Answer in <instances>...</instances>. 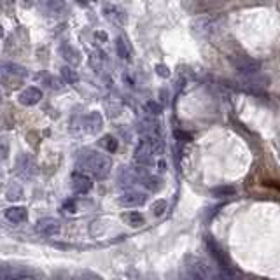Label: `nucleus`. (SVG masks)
Here are the masks:
<instances>
[{"label": "nucleus", "instance_id": "8", "mask_svg": "<svg viewBox=\"0 0 280 280\" xmlns=\"http://www.w3.org/2000/svg\"><path fill=\"white\" fill-rule=\"evenodd\" d=\"M37 167H35V161H33L32 156H27V154H21L16 161V172L20 177L23 179H30V177L35 173Z\"/></svg>", "mask_w": 280, "mask_h": 280}, {"label": "nucleus", "instance_id": "18", "mask_svg": "<svg viewBox=\"0 0 280 280\" xmlns=\"http://www.w3.org/2000/svg\"><path fill=\"white\" fill-rule=\"evenodd\" d=\"M61 77H63V81H65V83H68V84L77 83V74L74 72L70 67H63V68H61Z\"/></svg>", "mask_w": 280, "mask_h": 280}, {"label": "nucleus", "instance_id": "10", "mask_svg": "<svg viewBox=\"0 0 280 280\" xmlns=\"http://www.w3.org/2000/svg\"><path fill=\"white\" fill-rule=\"evenodd\" d=\"M4 217L12 224H21L28 219V210L25 207H11L4 212Z\"/></svg>", "mask_w": 280, "mask_h": 280}, {"label": "nucleus", "instance_id": "24", "mask_svg": "<svg viewBox=\"0 0 280 280\" xmlns=\"http://www.w3.org/2000/svg\"><path fill=\"white\" fill-rule=\"evenodd\" d=\"M252 280H270V279H264V277H252Z\"/></svg>", "mask_w": 280, "mask_h": 280}, {"label": "nucleus", "instance_id": "26", "mask_svg": "<svg viewBox=\"0 0 280 280\" xmlns=\"http://www.w3.org/2000/svg\"><path fill=\"white\" fill-rule=\"evenodd\" d=\"M2 35H4V28L0 27V37H2Z\"/></svg>", "mask_w": 280, "mask_h": 280}, {"label": "nucleus", "instance_id": "6", "mask_svg": "<svg viewBox=\"0 0 280 280\" xmlns=\"http://www.w3.org/2000/svg\"><path fill=\"white\" fill-rule=\"evenodd\" d=\"M70 182H72L74 191L81 193V195H86V193H89L93 189V177L88 175V173L81 172V170H77V172L72 173Z\"/></svg>", "mask_w": 280, "mask_h": 280}, {"label": "nucleus", "instance_id": "17", "mask_svg": "<svg viewBox=\"0 0 280 280\" xmlns=\"http://www.w3.org/2000/svg\"><path fill=\"white\" fill-rule=\"evenodd\" d=\"M12 275H14V268L11 264L0 261V280H11Z\"/></svg>", "mask_w": 280, "mask_h": 280}, {"label": "nucleus", "instance_id": "25", "mask_svg": "<svg viewBox=\"0 0 280 280\" xmlns=\"http://www.w3.org/2000/svg\"><path fill=\"white\" fill-rule=\"evenodd\" d=\"M76 2H79V4H83V5L88 4V0H76Z\"/></svg>", "mask_w": 280, "mask_h": 280}, {"label": "nucleus", "instance_id": "12", "mask_svg": "<svg viewBox=\"0 0 280 280\" xmlns=\"http://www.w3.org/2000/svg\"><path fill=\"white\" fill-rule=\"evenodd\" d=\"M123 223L132 226V228H140V226H144L145 219H144V216L140 212H137V210H130V212L123 214Z\"/></svg>", "mask_w": 280, "mask_h": 280}, {"label": "nucleus", "instance_id": "21", "mask_svg": "<svg viewBox=\"0 0 280 280\" xmlns=\"http://www.w3.org/2000/svg\"><path fill=\"white\" fill-rule=\"evenodd\" d=\"M74 280H104V279L98 277L96 273H91V272H81L74 277Z\"/></svg>", "mask_w": 280, "mask_h": 280}, {"label": "nucleus", "instance_id": "14", "mask_svg": "<svg viewBox=\"0 0 280 280\" xmlns=\"http://www.w3.org/2000/svg\"><path fill=\"white\" fill-rule=\"evenodd\" d=\"M98 144H100L102 149H105V151H109V152H116L117 151V140L114 139L112 135L102 137V139L98 140Z\"/></svg>", "mask_w": 280, "mask_h": 280}, {"label": "nucleus", "instance_id": "5", "mask_svg": "<svg viewBox=\"0 0 280 280\" xmlns=\"http://www.w3.org/2000/svg\"><path fill=\"white\" fill-rule=\"evenodd\" d=\"M147 201V195L142 191H126L117 198V203L124 208H135V207H142V205Z\"/></svg>", "mask_w": 280, "mask_h": 280}, {"label": "nucleus", "instance_id": "13", "mask_svg": "<svg viewBox=\"0 0 280 280\" xmlns=\"http://www.w3.org/2000/svg\"><path fill=\"white\" fill-rule=\"evenodd\" d=\"M2 70H4V74H9V76H16V77H25L28 74L27 68L21 67V65H16V63L2 65Z\"/></svg>", "mask_w": 280, "mask_h": 280}, {"label": "nucleus", "instance_id": "27", "mask_svg": "<svg viewBox=\"0 0 280 280\" xmlns=\"http://www.w3.org/2000/svg\"><path fill=\"white\" fill-rule=\"evenodd\" d=\"M149 280H151V279H149Z\"/></svg>", "mask_w": 280, "mask_h": 280}, {"label": "nucleus", "instance_id": "23", "mask_svg": "<svg viewBox=\"0 0 280 280\" xmlns=\"http://www.w3.org/2000/svg\"><path fill=\"white\" fill-rule=\"evenodd\" d=\"M49 7H51L53 11H58V9H63V2H61V0H51V4H49Z\"/></svg>", "mask_w": 280, "mask_h": 280}, {"label": "nucleus", "instance_id": "9", "mask_svg": "<svg viewBox=\"0 0 280 280\" xmlns=\"http://www.w3.org/2000/svg\"><path fill=\"white\" fill-rule=\"evenodd\" d=\"M42 100V91L35 86H30V88L23 89L18 96V102L21 105H27V107H32V105H37Z\"/></svg>", "mask_w": 280, "mask_h": 280}, {"label": "nucleus", "instance_id": "20", "mask_svg": "<svg viewBox=\"0 0 280 280\" xmlns=\"http://www.w3.org/2000/svg\"><path fill=\"white\" fill-rule=\"evenodd\" d=\"M165 210H167V201H165V200H158L156 203L152 205V214H154L156 217L163 216Z\"/></svg>", "mask_w": 280, "mask_h": 280}, {"label": "nucleus", "instance_id": "4", "mask_svg": "<svg viewBox=\"0 0 280 280\" xmlns=\"http://www.w3.org/2000/svg\"><path fill=\"white\" fill-rule=\"evenodd\" d=\"M229 0H182V5L191 14H200V12L214 11L228 4Z\"/></svg>", "mask_w": 280, "mask_h": 280}, {"label": "nucleus", "instance_id": "22", "mask_svg": "<svg viewBox=\"0 0 280 280\" xmlns=\"http://www.w3.org/2000/svg\"><path fill=\"white\" fill-rule=\"evenodd\" d=\"M117 53H119V56H123V58H126V56L130 55L128 48H126V44H124L123 39H117Z\"/></svg>", "mask_w": 280, "mask_h": 280}, {"label": "nucleus", "instance_id": "16", "mask_svg": "<svg viewBox=\"0 0 280 280\" xmlns=\"http://www.w3.org/2000/svg\"><path fill=\"white\" fill-rule=\"evenodd\" d=\"M23 196V193H21V186L20 184H9V188H7V198L11 201H18Z\"/></svg>", "mask_w": 280, "mask_h": 280}, {"label": "nucleus", "instance_id": "2", "mask_svg": "<svg viewBox=\"0 0 280 280\" xmlns=\"http://www.w3.org/2000/svg\"><path fill=\"white\" fill-rule=\"evenodd\" d=\"M205 247H207L210 257L216 261L219 272H223V273H235L236 272L231 259H229V256H228V252L217 244L216 238H212V236H205Z\"/></svg>", "mask_w": 280, "mask_h": 280}, {"label": "nucleus", "instance_id": "19", "mask_svg": "<svg viewBox=\"0 0 280 280\" xmlns=\"http://www.w3.org/2000/svg\"><path fill=\"white\" fill-rule=\"evenodd\" d=\"M179 280H205V279L198 275V273H195L193 270H189V268H186V266H184V270H182V272H180V275H179Z\"/></svg>", "mask_w": 280, "mask_h": 280}, {"label": "nucleus", "instance_id": "7", "mask_svg": "<svg viewBox=\"0 0 280 280\" xmlns=\"http://www.w3.org/2000/svg\"><path fill=\"white\" fill-rule=\"evenodd\" d=\"M60 229H61V224L56 219H53V217H44V219H40L39 223L35 224V231L39 233L40 236H55L60 233Z\"/></svg>", "mask_w": 280, "mask_h": 280}, {"label": "nucleus", "instance_id": "1", "mask_svg": "<svg viewBox=\"0 0 280 280\" xmlns=\"http://www.w3.org/2000/svg\"><path fill=\"white\" fill-rule=\"evenodd\" d=\"M77 168L95 179H105L111 173L112 161L98 151H83L77 158Z\"/></svg>", "mask_w": 280, "mask_h": 280}, {"label": "nucleus", "instance_id": "15", "mask_svg": "<svg viewBox=\"0 0 280 280\" xmlns=\"http://www.w3.org/2000/svg\"><path fill=\"white\" fill-rule=\"evenodd\" d=\"M212 195L216 198H226V196H233L236 195V189L233 186H219V188L212 189Z\"/></svg>", "mask_w": 280, "mask_h": 280}, {"label": "nucleus", "instance_id": "11", "mask_svg": "<svg viewBox=\"0 0 280 280\" xmlns=\"http://www.w3.org/2000/svg\"><path fill=\"white\" fill-rule=\"evenodd\" d=\"M102 116L98 114V112H91V114H88V116L84 117L83 121V128L86 130L88 133H96L98 130L102 128Z\"/></svg>", "mask_w": 280, "mask_h": 280}, {"label": "nucleus", "instance_id": "3", "mask_svg": "<svg viewBox=\"0 0 280 280\" xmlns=\"http://www.w3.org/2000/svg\"><path fill=\"white\" fill-rule=\"evenodd\" d=\"M184 266L189 270H193L195 273H198L200 277H203L205 280H217L219 279V272H214V266L208 261H205L200 256H188L184 259Z\"/></svg>", "mask_w": 280, "mask_h": 280}]
</instances>
